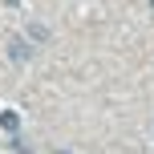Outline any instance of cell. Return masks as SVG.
Wrapping results in <instances>:
<instances>
[{
    "label": "cell",
    "mask_w": 154,
    "mask_h": 154,
    "mask_svg": "<svg viewBox=\"0 0 154 154\" xmlns=\"http://www.w3.org/2000/svg\"><path fill=\"white\" fill-rule=\"evenodd\" d=\"M8 53H12V61H24V57H32V45L24 37H12V49H8Z\"/></svg>",
    "instance_id": "6da1fadb"
},
{
    "label": "cell",
    "mask_w": 154,
    "mask_h": 154,
    "mask_svg": "<svg viewBox=\"0 0 154 154\" xmlns=\"http://www.w3.org/2000/svg\"><path fill=\"white\" fill-rule=\"evenodd\" d=\"M0 126H4V130H8V134H12V130H16V126H20V118H16V114H12V109H8V114H0Z\"/></svg>",
    "instance_id": "7a4b0ae2"
},
{
    "label": "cell",
    "mask_w": 154,
    "mask_h": 154,
    "mask_svg": "<svg viewBox=\"0 0 154 154\" xmlns=\"http://www.w3.org/2000/svg\"><path fill=\"white\" fill-rule=\"evenodd\" d=\"M150 4H154V0H150Z\"/></svg>",
    "instance_id": "3957f363"
}]
</instances>
